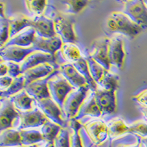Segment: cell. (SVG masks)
Wrapping results in <instances>:
<instances>
[{
  "label": "cell",
  "instance_id": "5bb4252c",
  "mask_svg": "<svg viewBox=\"0 0 147 147\" xmlns=\"http://www.w3.org/2000/svg\"><path fill=\"white\" fill-rule=\"evenodd\" d=\"M58 64L44 63L28 69L23 74L26 85L32 83L34 81L52 75V74L58 70Z\"/></svg>",
  "mask_w": 147,
  "mask_h": 147
},
{
  "label": "cell",
  "instance_id": "6da1fadb",
  "mask_svg": "<svg viewBox=\"0 0 147 147\" xmlns=\"http://www.w3.org/2000/svg\"><path fill=\"white\" fill-rule=\"evenodd\" d=\"M106 27L110 32L121 34L134 38L142 32L144 29L125 14L123 11H113L107 16Z\"/></svg>",
  "mask_w": 147,
  "mask_h": 147
},
{
  "label": "cell",
  "instance_id": "2e32d148",
  "mask_svg": "<svg viewBox=\"0 0 147 147\" xmlns=\"http://www.w3.org/2000/svg\"><path fill=\"white\" fill-rule=\"evenodd\" d=\"M58 71L74 88H79L88 85L85 78L72 63L64 62L59 64Z\"/></svg>",
  "mask_w": 147,
  "mask_h": 147
},
{
  "label": "cell",
  "instance_id": "7402d4cb",
  "mask_svg": "<svg viewBox=\"0 0 147 147\" xmlns=\"http://www.w3.org/2000/svg\"><path fill=\"white\" fill-rule=\"evenodd\" d=\"M36 32L32 27H29L22 30L14 37L9 39L7 44L4 47L7 46H17V47L28 48L31 47L35 40Z\"/></svg>",
  "mask_w": 147,
  "mask_h": 147
},
{
  "label": "cell",
  "instance_id": "484cf974",
  "mask_svg": "<svg viewBox=\"0 0 147 147\" xmlns=\"http://www.w3.org/2000/svg\"><path fill=\"white\" fill-rule=\"evenodd\" d=\"M59 52L65 62L70 63L77 62L82 57L81 50L74 43H63Z\"/></svg>",
  "mask_w": 147,
  "mask_h": 147
},
{
  "label": "cell",
  "instance_id": "30bf717a",
  "mask_svg": "<svg viewBox=\"0 0 147 147\" xmlns=\"http://www.w3.org/2000/svg\"><path fill=\"white\" fill-rule=\"evenodd\" d=\"M109 62L111 66L121 69L124 66L126 52L124 40L119 35H114L110 38L108 50Z\"/></svg>",
  "mask_w": 147,
  "mask_h": 147
},
{
  "label": "cell",
  "instance_id": "681fc988",
  "mask_svg": "<svg viewBox=\"0 0 147 147\" xmlns=\"http://www.w3.org/2000/svg\"><path fill=\"white\" fill-rule=\"evenodd\" d=\"M144 2H145V3H146V5H147V1H144Z\"/></svg>",
  "mask_w": 147,
  "mask_h": 147
},
{
  "label": "cell",
  "instance_id": "3957f363",
  "mask_svg": "<svg viewBox=\"0 0 147 147\" xmlns=\"http://www.w3.org/2000/svg\"><path fill=\"white\" fill-rule=\"evenodd\" d=\"M48 87L50 96L63 110V104L68 94L74 88L63 77L57 70L50 77L48 82Z\"/></svg>",
  "mask_w": 147,
  "mask_h": 147
},
{
  "label": "cell",
  "instance_id": "bcb514c9",
  "mask_svg": "<svg viewBox=\"0 0 147 147\" xmlns=\"http://www.w3.org/2000/svg\"><path fill=\"white\" fill-rule=\"evenodd\" d=\"M140 110H141L143 115H144V119H145L146 121L147 122V108H144V107H141Z\"/></svg>",
  "mask_w": 147,
  "mask_h": 147
},
{
  "label": "cell",
  "instance_id": "7bdbcfd3",
  "mask_svg": "<svg viewBox=\"0 0 147 147\" xmlns=\"http://www.w3.org/2000/svg\"><path fill=\"white\" fill-rule=\"evenodd\" d=\"M7 74H8V67H7V62L1 60V64H0V76L3 77V76L7 75Z\"/></svg>",
  "mask_w": 147,
  "mask_h": 147
},
{
  "label": "cell",
  "instance_id": "9a60e30c",
  "mask_svg": "<svg viewBox=\"0 0 147 147\" xmlns=\"http://www.w3.org/2000/svg\"><path fill=\"white\" fill-rule=\"evenodd\" d=\"M38 36L50 38L56 36L53 18L45 15L32 17V27Z\"/></svg>",
  "mask_w": 147,
  "mask_h": 147
},
{
  "label": "cell",
  "instance_id": "60d3db41",
  "mask_svg": "<svg viewBox=\"0 0 147 147\" xmlns=\"http://www.w3.org/2000/svg\"><path fill=\"white\" fill-rule=\"evenodd\" d=\"M126 136V135H125ZM122 136L123 139H124V142H119L118 143L117 141L115 140H113L111 141V147H142V144H141V141H140V138H138L137 140L133 143H125V138H124V136Z\"/></svg>",
  "mask_w": 147,
  "mask_h": 147
},
{
  "label": "cell",
  "instance_id": "ffe728a7",
  "mask_svg": "<svg viewBox=\"0 0 147 147\" xmlns=\"http://www.w3.org/2000/svg\"><path fill=\"white\" fill-rule=\"evenodd\" d=\"M52 75L49 76L46 78L34 81L32 83L26 85L24 89L27 92V94L30 96L32 97L35 101L51 98L49 90L48 82L50 77H52Z\"/></svg>",
  "mask_w": 147,
  "mask_h": 147
},
{
  "label": "cell",
  "instance_id": "d4e9b609",
  "mask_svg": "<svg viewBox=\"0 0 147 147\" xmlns=\"http://www.w3.org/2000/svg\"><path fill=\"white\" fill-rule=\"evenodd\" d=\"M22 141L20 130L16 128H10L1 131L0 133V146L18 147L22 146Z\"/></svg>",
  "mask_w": 147,
  "mask_h": 147
},
{
  "label": "cell",
  "instance_id": "ee69618b",
  "mask_svg": "<svg viewBox=\"0 0 147 147\" xmlns=\"http://www.w3.org/2000/svg\"><path fill=\"white\" fill-rule=\"evenodd\" d=\"M29 147H55L54 142H49V141H43V142H40L39 144H37L35 145L31 146Z\"/></svg>",
  "mask_w": 147,
  "mask_h": 147
},
{
  "label": "cell",
  "instance_id": "ac0fdd59",
  "mask_svg": "<svg viewBox=\"0 0 147 147\" xmlns=\"http://www.w3.org/2000/svg\"><path fill=\"white\" fill-rule=\"evenodd\" d=\"M44 63L57 64L55 56L40 51H35L24 59L21 63V68L24 74L28 69Z\"/></svg>",
  "mask_w": 147,
  "mask_h": 147
},
{
  "label": "cell",
  "instance_id": "f6af8a7d",
  "mask_svg": "<svg viewBox=\"0 0 147 147\" xmlns=\"http://www.w3.org/2000/svg\"><path fill=\"white\" fill-rule=\"evenodd\" d=\"M0 7H1V15H0V16L6 17V16L5 15V3H4L2 1H1V2H0Z\"/></svg>",
  "mask_w": 147,
  "mask_h": 147
},
{
  "label": "cell",
  "instance_id": "c3c4849f",
  "mask_svg": "<svg viewBox=\"0 0 147 147\" xmlns=\"http://www.w3.org/2000/svg\"><path fill=\"white\" fill-rule=\"evenodd\" d=\"M18 147H29V146H18Z\"/></svg>",
  "mask_w": 147,
  "mask_h": 147
},
{
  "label": "cell",
  "instance_id": "74e56055",
  "mask_svg": "<svg viewBox=\"0 0 147 147\" xmlns=\"http://www.w3.org/2000/svg\"><path fill=\"white\" fill-rule=\"evenodd\" d=\"M55 147H71L70 131L69 127L62 128L54 140Z\"/></svg>",
  "mask_w": 147,
  "mask_h": 147
},
{
  "label": "cell",
  "instance_id": "5b68a950",
  "mask_svg": "<svg viewBox=\"0 0 147 147\" xmlns=\"http://www.w3.org/2000/svg\"><path fill=\"white\" fill-rule=\"evenodd\" d=\"M82 127L96 146L102 145L110 139L107 123L102 119H96L85 122L82 124Z\"/></svg>",
  "mask_w": 147,
  "mask_h": 147
},
{
  "label": "cell",
  "instance_id": "603a6c76",
  "mask_svg": "<svg viewBox=\"0 0 147 147\" xmlns=\"http://www.w3.org/2000/svg\"><path fill=\"white\" fill-rule=\"evenodd\" d=\"M15 108L19 112H25L33 108L35 105V100L30 96L25 89L21 90L15 95L9 98Z\"/></svg>",
  "mask_w": 147,
  "mask_h": 147
},
{
  "label": "cell",
  "instance_id": "e575fe53",
  "mask_svg": "<svg viewBox=\"0 0 147 147\" xmlns=\"http://www.w3.org/2000/svg\"><path fill=\"white\" fill-rule=\"evenodd\" d=\"M85 57H86L88 64L90 75H91L92 78L94 79V80L95 81L96 83L97 84L99 82L102 76L104 75V74L105 73L107 69H105L102 65L98 63L95 60H94L88 55H87V56Z\"/></svg>",
  "mask_w": 147,
  "mask_h": 147
},
{
  "label": "cell",
  "instance_id": "4316f807",
  "mask_svg": "<svg viewBox=\"0 0 147 147\" xmlns=\"http://www.w3.org/2000/svg\"><path fill=\"white\" fill-rule=\"evenodd\" d=\"M22 145L31 146L45 140L40 129H25L20 130Z\"/></svg>",
  "mask_w": 147,
  "mask_h": 147
},
{
  "label": "cell",
  "instance_id": "8992f818",
  "mask_svg": "<svg viewBox=\"0 0 147 147\" xmlns=\"http://www.w3.org/2000/svg\"><path fill=\"white\" fill-rule=\"evenodd\" d=\"M123 12L138 25L145 29L147 27V5L144 1L129 0L121 2Z\"/></svg>",
  "mask_w": 147,
  "mask_h": 147
},
{
  "label": "cell",
  "instance_id": "d590c367",
  "mask_svg": "<svg viewBox=\"0 0 147 147\" xmlns=\"http://www.w3.org/2000/svg\"><path fill=\"white\" fill-rule=\"evenodd\" d=\"M129 133L139 138H147V122L145 119H139L129 125Z\"/></svg>",
  "mask_w": 147,
  "mask_h": 147
},
{
  "label": "cell",
  "instance_id": "277c9868",
  "mask_svg": "<svg viewBox=\"0 0 147 147\" xmlns=\"http://www.w3.org/2000/svg\"><path fill=\"white\" fill-rule=\"evenodd\" d=\"M89 90L90 88L88 85H85L79 88L73 89L68 94L63 108L64 116H65L67 119L71 120L76 119L80 108L88 94Z\"/></svg>",
  "mask_w": 147,
  "mask_h": 147
},
{
  "label": "cell",
  "instance_id": "836d02e7",
  "mask_svg": "<svg viewBox=\"0 0 147 147\" xmlns=\"http://www.w3.org/2000/svg\"><path fill=\"white\" fill-rule=\"evenodd\" d=\"M61 3L65 5V13L69 15H77L87 7L90 3L87 0H68V1H61Z\"/></svg>",
  "mask_w": 147,
  "mask_h": 147
},
{
  "label": "cell",
  "instance_id": "f546056e",
  "mask_svg": "<svg viewBox=\"0 0 147 147\" xmlns=\"http://www.w3.org/2000/svg\"><path fill=\"white\" fill-rule=\"evenodd\" d=\"M72 64L74 65L77 70L80 73L81 75L85 78L90 90L95 91L98 86H97V84L96 83L95 81L94 80V79L92 78L91 75H90L86 57L82 56L80 60H77V62L74 63Z\"/></svg>",
  "mask_w": 147,
  "mask_h": 147
},
{
  "label": "cell",
  "instance_id": "b9f144b4",
  "mask_svg": "<svg viewBox=\"0 0 147 147\" xmlns=\"http://www.w3.org/2000/svg\"><path fill=\"white\" fill-rule=\"evenodd\" d=\"M13 81V78H12L9 75H5L0 77V88L1 92H4L7 90Z\"/></svg>",
  "mask_w": 147,
  "mask_h": 147
},
{
  "label": "cell",
  "instance_id": "d6a6232c",
  "mask_svg": "<svg viewBox=\"0 0 147 147\" xmlns=\"http://www.w3.org/2000/svg\"><path fill=\"white\" fill-rule=\"evenodd\" d=\"M27 10L33 16H40L44 15L48 5V1L46 0H27L24 2Z\"/></svg>",
  "mask_w": 147,
  "mask_h": 147
},
{
  "label": "cell",
  "instance_id": "8d00e7d4",
  "mask_svg": "<svg viewBox=\"0 0 147 147\" xmlns=\"http://www.w3.org/2000/svg\"><path fill=\"white\" fill-rule=\"evenodd\" d=\"M10 39V24L8 18L0 16V45L1 48L7 44Z\"/></svg>",
  "mask_w": 147,
  "mask_h": 147
},
{
  "label": "cell",
  "instance_id": "7dc6e473",
  "mask_svg": "<svg viewBox=\"0 0 147 147\" xmlns=\"http://www.w3.org/2000/svg\"><path fill=\"white\" fill-rule=\"evenodd\" d=\"M140 141H141V144H142V147H147V138H140Z\"/></svg>",
  "mask_w": 147,
  "mask_h": 147
},
{
  "label": "cell",
  "instance_id": "ba28073f",
  "mask_svg": "<svg viewBox=\"0 0 147 147\" xmlns=\"http://www.w3.org/2000/svg\"><path fill=\"white\" fill-rule=\"evenodd\" d=\"M35 105L40 109L49 120L58 124L62 128L68 127L67 122L63 117V115H64L63 110L52 98L35 101Z\"/></svg>",
  "mask_w": 147,
  "mask_h": 147
},
{
  "label": "cell",
  "instance_id": "7a4b0ae2",
  "mask_svg": "<svg viewBox=\"0 0 147 147\" xmlns=\"http://www.w3.org/2000/svg\"><path fill=\"white\" fill-rule=\"evenodd\" d=\"M55 32L63 43H74L77 37L74 30V21L71 15L65 12L55 10L52 14Z\"/></svg>",
  "mask_w": 147,
  "mask_h": 147
},
{
  "label": "cell",
  "instance_id": "d6986e66",
  "mask_svg": "<svg viewBox=\"0 0 147 147\" xmlns=\"http://www.w3.org/2000/svg\"><path fill=\"white\" fill-rule=\"evenodd\" d=\"M102 115V113L96 99L95 91L90 89L87 96L80 108L76 119L79 120L82 117L88 116V115L91 117L99 118Z\"/></svg>",
  "mask_w": 147,
  "mask_h": 147
},
{
  "label": "cell",
  "instance_id": "7c38bea8",
  "mask_svg": "<svg viewBox=\"0 0 147 147\" xmlns=\"http://www.w3.org/2000/svg\"><path fill=\"white\" fill-rule=\"evenodd\" d=\"M95 95L102 115H111L116 112V91L105 90L97 87L95 90Z\"/></svg>",
  "mask_w": 147,
  "mask_h": 147
},
{
  "label": "cell",
  "instance_id": "4fadbf2b",
  "mask_svg": "<svg viewBox=\"0 0 147 147\" xmlns=\"http://www.w3.org/2000/svg\"><path fill=\"white\" fill-rule=\"evenodd\" d=\"M32 47L24 48L17 46L3 47L0 50L1 60L5 62H14L21 64L29 55L35 52Z\"/></svg>",
  "mask_w": 147,
  "mask_h": 147
},
{
  "label": "cell",
  "instance_id": "4dcf8cb0",
  "mask_svg": "<svg viewBox=\"0 0 147 147\" xmlns=\"http://www.w3.org/2000/svg\"><path fill=\"white\" fill-rule=\"evenodd\" d=\"M62 127L58 124L48 120L44 125L40 127V131L46 141L54 142L55 138L57 137Z\"/></svg>",
  "mask_w": 147,
  "mask_h": 147
},
{
  "label": "cell",
  "instance_id": "e0dca14e",
  "mask_svg": "<svg viewBox=\"0 0 147 147\" xmlns=\"http://www.w3.org/2000/svg\"><path fill=\"white\" fill-rule=\"evenodd\" d=\"M63 44V42L58 35L50 38H46L36 35L32 47L35 51H40L55 56L56 53L61 49Z\"/></svg>",
  "mask_w": 147,
  "mask_h": 147
},
{
  "label": "cell",
  "instance_id": "83f0119b",
  "mask_svg": "<svg viewBox=\"0 0 147 147\" xmlns=\"http://www.w3.org/2000/svg\"><path fill=\"white\" fill-rule=\"evenodd\" d=\"M119 80L120 78L117 74L110 70H107L97 83V86L105 90L117 91L119 87Z\"/></svg>",
  "mask_w": 147,
  "mask_h": 147
},
{
  "label": "cell",
  "instance_id": "f35d334b",
  "mask_svg": "<svg viewBox=\"0 0 147 147\" xmlns=\"http://www.w3.org/2000/svg\"><path fill=\"white\" fill-rule=\"evenodd\" d=\"M7 65L8 67L7 75L11 77L12 78L15 79L23 74L22 68H21V64L14 62H7Z\"/></svg>",
  "mask_w": 147,
  "mask_h": 147
},
{
  "label": "cell",
  "instance_id": "9c48e42d",
  "mask_svg": "<svg viewBox=\"0 0 147 147\" xmlns=\"http://www.w3.org/2000/svg\"><path fill=\"white\" fill-rule=\"evenodd\" d=\"M110 38L102 36L94 40L92 43V50L88 55L95 60L98 63L107 70H110V62L108 58Z\"/></svg>",
  "mask_w": 147,
  "mask_h": 147
},
{
  "label": "cell",
  "instance_id": "44dd1931",
  "mask_svg": "<svg viewBox=\"0 0 147 147\" xmlns=\"http://www.w3.org/2000/svg\"><path fill=\"white\" fill-rule=\"evenodd\" d=\"M10 24V38L22 32V30L32 27V17L24 13H17L9 16Z\"/></svg>",
  "mask_w": 147,
  "mask_h": 147
},
{
  "label": "cell",
  "instance_id": "8fae6325",
  "mask_svg": "<svg viewBox=\"0 0 147 147\" xmlns=\"http://www.w3.org/2000/svg\"><path fill=\"white\" fill-rule=\"evenodd\" d=\"M20 121V113L16 110L9 99H1L0 107V129L15 128L16 121Z\"/></svg>",
  "mask_w": 147,
  "mask_h": 147
},
{
  "label": "cell",
  "instance_id": "52a82bcc",
  "mask_svg": "<svg viewBox=\"0 0 147 147\" xmlns=\"http://www.w3.org/2000/svg\"><path fill=\"white\" fill-rule=\"evenodd\" d=\"M19 113L20 121L17 127V129L18 130L41 127L49 120L36 105L30 110Z\"/></svg>",
  "mask_w": 147,
  "mask_h": 147
},
{
  "label": "cell",
  "instance_id": "1f68e13d",
  "mask_svg": "<svg viewBox=\"0 0 147 147\" xmlns=\"http://www.w3.org/2000/svg\"><path fill=\"white\" fill-rule=\"evenodd\" d=\"M26 87L25 80L23 74L13 79V81L10 87L4 92H1V99H9L10 96L15 95Z\"/></svg>",
  "mask_w": 147,
  "mask_h": 147
},
{
  "label": "cell",
  "instance_id": "cb8c5ba5",
  "mask_svg": "<svg viewBox=\"0 0 147 147\" xmlns=\"http://www.w3.org/2000/svg\"><path fill=\"white\" fill-rule=\"evenodd\" d=\"M110 139L116 140L129 133V125L119 117H115L107 122Z\"/></svg>",
  "mask_w": 147,
  "mask_h": 147
},
{
  "label": "cell",
  "instance_id": "ab89813d",
  "mask_svg": "<svg viewBox=\"0 0 147 147\" xmlns=\"http://www.w3.org/2000/svg\"><path fill=\"white\" fill-rule=\"evenodd\" d=\"M132 100L144 108H147V88L132 96Z\"/></svg>",
  "mask_w": 147,
  "mask_h": 147
},
{
  "label": "cell",
  "instance_id": "f1b7e54d",
  "mask_svg": "<svg viewBox=\"0 0 147 147\" xmlns=\"http://www.w3.org/2000/svg\"><path fill=\"white\" fill-rule=\"evenodd\" d=\"M68 127L70 131L71 147H84L80 136V130L82 128V124L77 119H73L69 120Z\"/></svg>",
  "mask_w": 147,
  "mask_h": 147
}]
</instances>
